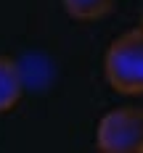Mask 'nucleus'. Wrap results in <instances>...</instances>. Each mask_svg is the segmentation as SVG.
Instances as JSON below:
<instances>
[{"label":"nucleus","instance_id":"1","mask_svg":"<svg viewBox=\"0 0 143 153\" xmlns=\"http://www.w3.org/2000/svg\"><path fill=\"white\" fill-rule=\"evenodd\" d=\"M103 76L119 95H143V24L127 29L109 45Z\"/></svg>","mask_w":143,"mask_h":153},{"label":"nucleus","instance_id":"3","mask_svg":"<svg viewBox=\"0 0 143 153\" xmlns=\"http://www.w3.org/2000/svg\"><path fill=\"white\" fill-rule=\"evenodd\" d=\"M21 92H24V79L19 63L11 56L0 53V114L11 111L21 100Z\"/></svg>","mask_w":143,"mask_h":153},{"label":"nucleus","instance_id":"2","mask_svg":"<svg viewBox=\"0 0 143 153\" xmlns=\"http://www.w3.org/2000/svg\"><path fill=\"white\" fill-rule=\"evenodd\" d=\"M95 145L103 153H143V108H111L95 124Z\"/></svg>","mask_w":143,"mask_h":153},{"label":"nucleus","instance_id":"4","mask_svg":"<svg viewBox=\"0 0 143 153\" xmlns=\"http://www.w3.org/2000/svg\"><path fill=\"white\" fill-rule=\"evenodd\" d=\"M74 21H101L114 11V0H61Z\"/></svg>","mask_w":143,"mask_h":153}]
</instances>
